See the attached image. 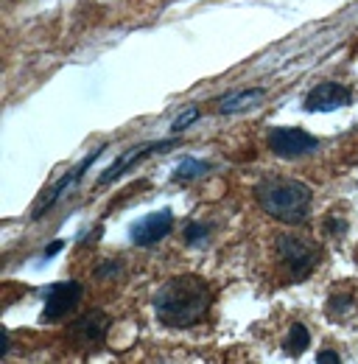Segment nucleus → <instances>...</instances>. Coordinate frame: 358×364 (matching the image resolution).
<instances>
[{
	"label": "nucleus",
	"mask_w": 358,
	"mask_h": 364,
	"mask_svg": "<svg viewBox=\"0 0 358 364\" xmlns=\"http://www.w3.org/2000/svg\"><path fill=\"white\" fill-rule=\"evenodd\" d=\"M107 328H109V317L104 311H87V314H82V317L73 322L70 331H73V336L79 342L95 345V342H101L107 336Z\"/></svg>",
	"instance_id": "9d476101"
},
{
	"label": "nucleus",
	"mask_w": 358,
	"mask_h": 364,
	"mask_svg": "<svg viewBox=\"0 0 358 364\" xmlns=\"http://www.w3.org/2000/svg\"><path fill=\"white\" fill-rule=\"evenodd\" d=\"M353 101V95L347 87L336 85V82H322L305 95V109L308 112H333L339 107H347Z\"/></svg>",
	"instance_id": "1a4fd4ad"
},
{
	"label": "nucleus",
	"mask_w": 358,
	"mask_h": 364,
	"mask_svg": "<svg viewBox=\"0 0 358 364\" xmlns=\"http://www.w3.org/2000/svg\"><path fill=\"white\" fill-rule=\"evenodd\" d=\"M277 255H280V264L294 274V277H305L313 269L319 252H316V244L300 238V235H277Z\"/></svg>",
	"instance_id": "7ed1b4c3"
},
{
	"label": "nucleus",
	"mask_w": 358,
	"mask_h": 364,
	"mask_svg": "<svg viewBox=\"0 0 358 364\" xmlns=\"http://www.w3.org/2000/svg\"><path fill=\"white\" fill-rule=\"evenodd\" d=\"M174 228V216L171 210H157V213H148L143 216L140 222L132 225V241L137 247H151L157 241H163Z\"/></svg>",
	"instance_id": "0eeeda50"
},
{
	"label": "nucleus",
	"mask_w": 358,
	"mask_h": 364,
	"mask_svg": "<svg viewBox=\"0 0 358 364\" xmlns=\"http://www.w3.org/2000/svg\"><path fill=\"white\" fill-rule=\"evenodd\" d=\"M207 171H210L207 163H202V160H196V157H185V160L179 163V168L174 171V182H177V185H185V182H190V180H199V177L207 174Z\"/></svg>",
	"instance_id": "ddd939ff"
},
{
	"label": "nucleus",
	"mask_w": 358,
	"mask_h": 364,
	"mask_svg": "<svg viewBox=\"0 0 358 364\" xmlns=\"http://www.w3.org/2000/svg\"><path fill=\"white\" fill-rule=\"evenodd\" d=\"M196 118H199V109H196V107L185 109V115H182V118H177V121L171 124V132H174V135H177V132H185V129H188V127H190Z\"/></svg>",
	"instance_id": "4468645a"
},
{
	"label": "nucleus",
	"mask_w": 358,
	"mask_h": 364,
	"mask_svg": "<svg viewBox=\"0 0 358 364\" xmlns=\"http://www.w3.org/2000/svg\"><path fill=\"white\" fill-rule=\"evenodd\" d=\"M207 232H210L207 225H199V222H196V225H190V228L185 230V241H188V244H196V241H202Z\"/></svg>",
	"instance_id": "2eb2a0df"
},
{
	"label": "nucleus",
	"mask_w": 358,
	"mask_h": 364,
	"mask_svg": "<svg viewBox=\"0 0 358 364\" xmlns=\"http://www.w3.org/2000/svg\"><path fill=\"white\" fill-rule=\"evenodd\" d=\"M308 345H311V333H308V328H305L303 322H294V325L288 328L286 339H283V350H286L288 356H303V353L308 350Z\"/></svg>",
	"instance_id": "9b49d317"
},
{
	"label": "nucleus",
	"mask_w": 358,
	"mask_h": 364,
	"mask_svg": "<svg viewBox=\"0 0 358 364\" xmlns=\"http://www.w3.org/2000/svg\"><path fill=\"white\" fill-rule=\"evenodd\" d=\"M319 146V140L313 135H308L305 129H291V127H277L268 132V149L283 157V160H294L303 157Z\"/></svg>",
	"instance_id": "20e7f679"
},
{
	"label": "nucleus",
	"mask_w": 358,
	"mask_h": 364,
	"mask_svg": "<svg viewBox=\"0 0 358 364\" xmlns=\"http://www.w3.org/2000/svg\"><path fill=\"white\" fill-rule=\"evenodd\" d=\"M179 140L174 137V140H163V143H143V146H134V149H129L126 154H121L118 160H115V166H109L101 177H98V185L101 188H107V185H112V182L118 180L124 171H129L134 163H140L146 154H157V151H168L171 146H177Z\"/></svg>",
	"instance_id": "423d86ee"
},
{
	"label": "nucleus",
	"mask_w": 358,
	"mask_h": 364,
	"mask_svg": "<svg viewBox=\"0 0 358 364\" xmlns=\"http://www.w3.org/2000/svg\"><path fill=\"white\" fill-rule=\"evenodd\" d=\"M82 283L79 280H62V283H53L45 294V309L43 319L45 322H53V319H62L65 314H70L79 300H82Z\"/></svg>",
	"instance_id": "39448f33"
},
{
	"label": "nucleus",
	"mask_w": 358,
	"mask_h": 364,
	"mask_svg": "<svg viewBox=\"0 0 358 364\" xmlns=\"http://www.w3.org/2000/svg\"><path fill=\"white\" fill-rule=\"evenodd\" d=\"M213 306V289L199 274L168 277L154 294V314L168 328H190L207 317Z\"/></svg>",
	"instance_id": "f257e3e1"
},
{
	"label": "nucleus",
	"mask_w": 358,
	"mask_h": 364,
	"mask_svg": "<svg viewBox=\"0 0 358 364\" xmlns=\"http://www.w3.org/2000/svg\"><path fill=\"white\" fill-rule=\"evenodd\" d=\"M101 151H104V146H98V149H95L92 154H87V157H85V160H82V163H79V166H76V168H73L70 174H65L62 180L56 182V185H53V188H50V191L45 193L43 199L37 202V208H34V213H31V216H34V219H43L45 213H48V210H50V208H53V205H56V202L62 199V193H65L67 188H73L76 182L85 177V171H87L90 166H92V163L98 160V154H101Z\"/></svg>",
	"instance_id": "6e6552de"
},
{
	"label": "nucleus",
	"mask_w": 358,
	"mask_h": 364,
	"mask_svg": "<svg viewBox=\"0 0 358 364\" xmlns=\"http://www.w3.org/2000/svg\"><path fill=\"white\" fill-rule=\"evenodd\" d=\"M316 362L319 364H339L342 359H339V353H336V350H319V353H316Z\"/></svg>",
	"instance_id": "dca6fc26"
},
{
	"label": "nucleus",
	"mask_w": 358,
	"mask_h": 364,
	"mask_svg": "<svg viewBox=\"0 0 358 364\" xmlns=\"http://www.w3.org/2000/svg\"><path fill=\"white\" fill-rule=\"evenodd\" d=\"M261 98H264V90H261V87H255V90H238V92H232L229 98H224L222 101V112L224 115H232V112L249 109V107L258 104Z\"/></svg>",
	"instance_id": "f8f14e48"
},
{
	"label": "nucleus",
	"mask_w": 358,
	"mask_h": 364,
	"mask_svg": "<svg viewBox=\"0 0 358 364\" xmlns=\"http://www.w3.org/2000/svg\"><path fill=\"white\" fill-rule=\"evenodd\" d=\"M311 188L291 177H264L255 185V202L261 210L283 225H300L311 210Z\"/></svg>",
	"instance_id": "f03ea898"
}]
</instances>
